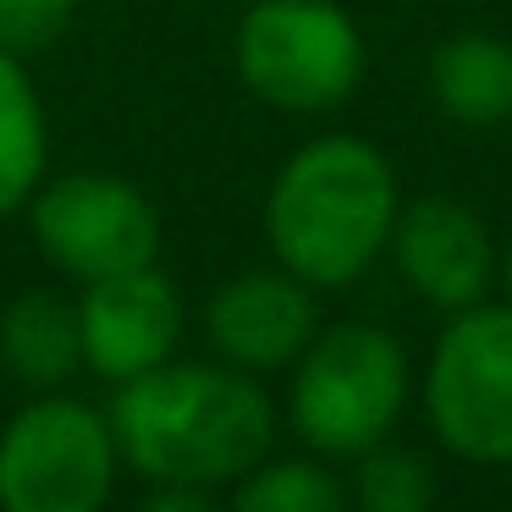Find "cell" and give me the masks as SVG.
Returning <instances> with one entry per match:
<instances>
[{
  "mask_svg": "<svg viewBox=\"0 0 512 512\" xmlns=\"http://www.w3.org/2000/svg\"><path fill=\"white\" fill-rule=\"evenodd\" d=\"M232 512H347V490L314 457H259L237 479Z\"/></svg>",
  "mask_w": 512,
  "mask_h": 512,
  "instance_id": "5bb4252c",
  "label": "cell"
},
{
  "mask_svg": "<svg viewBox=\"0 0 512 512\" xmlns=\"http://www.w3.org/2000/svg\"><path fill=\"white\" fill-rule=\"evenodd\" d=\"M78 331H83V369H94L111 386H127V380L177 358L182 292L155 265L89 281L78 298Z\"/></svg>",
  "mask_w": 512,
  "mask_h": 512,
  "instance_id": "ba28073f",
  "label": "cell"
},
{
  "mask_svg": "<svg viewBox=\"0 0 512 512\" xmlns=\"http://www.w3.org/2000/svg\"><path fill=\"white\" fill-rule=\"evenodd\" d=\"M28 210V232L34 248L72 276L78 287L122 270H144L160 254V215L127 177L111 171H67L34 188Z\"/></svg>",
  "mask_w": 512,
  "mask_h": 512,
  "instance_id": "52a82bcc",
  "label": "cell"
},
{
  "mask_svg": "<svg viewBox=\"0 0 512 512\" xmlns=\"http://www.w3.org/2000/svg\"><path fill=\"white\" fill-rule=\"evenodd\" d=\"M501 287H507V303H512V248H507V259H501Z\"/></svg>",
  "mask_w": 512,
  "mask_h": 512,
  "instance_id": "ac0fdd59",
  "label": "cell"
},
{
  "mask_svg": "<svg viewBox=\"0 0 512 512\" xmlns=\"http://www.w3.org/2000/svg\"><path fill=\"white\" fill-rule=\"evenodd\" d=\"M391 254L402 281L435 309H468L490 287V232L457 199H419L397 210Z\"/></svg>",
  "mask_w": 512,
  "mask_h": 512,
  "instance_id": "30bf717a",
  "label": "cell"
},
{
  "mask_svg": "<svg viewBox=\"0 0 512 512\" xmlns=\"http://www.w3.org/2000/svg\"><path fill=\"white\" fill-rule=\"evenodd\" d=\"M138 512H226V507H215L210 490L199 485H155L138 501Z\"/></svg>",
  "mask_w": 512,
  "mask_h": 512,
  "instance_id": "e0dca14e",
  "label": "cell"
},
{
  "mask_svg": "<svg viewBox=\"0 0 512 512\" xmlns=\"http://www.w3.org/2000/svg\"><path fill=\"white\" fill-rule=\"evenodd\" d=\"M320 331L314 287H303L292 270H243L221 281L204 303V336L232 369L270 375L287 369Z\"/></svg>",
  "mask_w": 512,
  "mask_h": 512,
  "instance_id": "9c48e42d",
  "label": "cell"
},
{
  "mask_svg": "<svg viewBox=\"0 0 512 512\" xmlns=\"http://www.w3.org/2000/svg\"><path fill=\"white\" fill-rule=\"evenodd\" d=\"M397 226V177L375 144L331 133L303 144L276 171L265 237L281 270L303 287H347L380 259Z\"/></svg>",
  "mask_w": 512,
  "mask_h": 512,
  "instance_id": "7a4b0ae2",
  "label": "cell"
},
{
  "mask_svg": "<svg viewBox=\"0 0 512 512\" xmlns=\"http://www.w3.org/2000/svg\"><path fill=\"white\" fill-rule=\"evenodd\" d=\"M408 402V358L375 325H331L292 358V430L320 457H358L391 435Z\"/></svg>",
  "mask_w": 512,
  "mask_h": 512,
  "instance_id": "3957f363",
  "label": "cell"
},
{
  "mask_svg": "<svg viewBox=\"0 0 512 512\" xmlns=\"http://www.w3.org/2000/svg\"><path fill=\"white\" fill-rule=\"evenodd\" d=\"M78 0H0V50L12 56H39L67 34Z\"/></svg>",
  "mask_w": 512,
  "mask_h": 512,
  "instance_id": "2e32d148",
  "label": "cell"
},
{
  "mask_svg": "<svg viewBox=\"0 0 512 512\" xmlns=\"http://www.w3.org/2000/svg\"><path fill=\"white\" fill-rule=\"evenodd\" d=\"M430 424L468 463H512V303H468L424 375Z\"/></svg>",
  "mask_w": 512,
  "mask_h": 512,
  "instance_id": "8992f818",
  "label": "cell"
},
{
  "mask_svg": "<svg viewBox=\"0 0 512 512\" xmlns=\"http://www.w3.org/2000/svg\"><path fill=\"white\" fill-rule=\"evenodd\" d=\"M50 166V127L28 61L0 50V221L23 210Z\"/></svg>",
  "mask_w": 512,
  "mask_h": 512,
  "instance_id": "4fadbf2b",
  "label": "cell"
},
{
  "mask_svg": "<svg viewBox=\"0 0 512 512\" xmlns=\"http://www.w3.org/2000/svg\"><path fill=\"white\" fill-rule=\"evenodd\" d=\"M430 94L452 122H512V45L496 34H452L430 56Z\"/></svg>",
  "mask_w": 512,
  "mask_h": 512,
  "instance_id": "7c38bea8",
  "label": "cell"
},
{
  "mask_svg": "<svg viewBox=\"0 0 512 512\" xmlns=\"http://www.w3.org/2000/svg\"><path fill=\"white\" fill-rule=\"evenodd\" d=\"M248 94L292 116L342 105L364 72V39L336 0H254L237 23Z\"/></svg>",
  "mask_w": 512,
  "mask_h": 512,
  "instance_id": "5b68a950",
  "label": "cell"
},
{
  "mask_svg": "<svg viewBox=\"0 0 512 512\" xmlns=\"http://www.w3.org/2000/svg\"><path fill=\"white\" fill-rule=\"evenodd\" d=\"M0 364L34 391H61L83 369L78 303L34 287L0 309Z\"/></svg>",
  "mask_w": 512,
  "mask_h": 512,
  "instance_id": "8fae6325",
  "label": "cell"
},
{
  "mask_svg": "<svg viewBox=\"0 0 512 512\" xmlns=\"http://www.w3.org/2000/svg\"><path fill=\"white\" fill-rule=\"evenodd\" d=\"M353 501H358V512H430L435 479L408 446L380 441V446H369V452H358Z\"/></svg>",
  "mask_w": 512,
  "mask_h": 512,
  "instance_id": "9a60e30c",
  "label": "cell"
},
{
  "mask_svg": "<svg viewBox=\"0 0 512 512\" xmlns=\"http://www.w3.org/2000/svg\"><path fill=\"white\" fill-rule=\"evenodd\" d=\"M116 452L149 485H226L243 479L276 441V408L248 369L232 364H160L116 386Z\"/></svg>",
  "mask_w": 512,
  "mask_h": 512,
  "instance_id": "6da1fadb",
  "label": "cell"
},
{
  "mask_svg": "<svg viewBox=\"0 0 512 512\" xmlns=\"http://www.w3.org/2000/svg\"><path fill=\"white\" fill-rule=\"evenodd\" d=\"M116 468L111 419L67 391H39L0 430V512H105Z\"/></svg>",
  "mask_w": 512,
  "mask_h": 512,
  "instance_id": "277c9868",
  "label": "cell"
}]
</instances>
